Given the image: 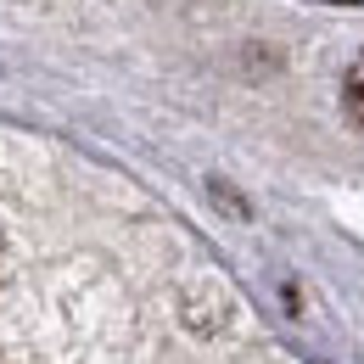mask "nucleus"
<instances>
[{
  "label": "nucleus",
  "mask_w": 364,
  "mask_h": 364,
  "mask_svg": "<svg viewBox=\"0 0 364 364\" xmlns=\"http://www.w3.org/2000/svg\"><path fill=\"white\" fill-rule=\"evenodd\" d=\"M348 112L364 124V85H348Z\"/></svg>",
  "instance_id": "1"
},
{
  "label": "nucleus",
  "mask_w": 364,
  "mask_h": 364,
  "mask_svg": "<svg viewBox=\"0 0 364 364\" xmlns=\"http://www.w3.org/2000/svg\"><path fill=\"white\" fill-rule=\"evenodd\" d=\"M0 364H11V359H6V353H0Z\"/></svg>",
  "instance_id": "2"
}]
</instances>
